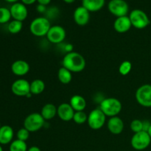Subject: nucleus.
Here are the masks:
<instances>
[{
    "mask_svg": "<svg viewBox=\"0 0 151 151\" xmlns=\"http://www.w3.org/2000/svg\"><path fill=\"white\" fill-rule=\"evenodd\" d=\"M62 65L71 72L78 73L85 69L86 60L82 55L72 51L65 55L62 60Z\"/></svg>",
    "mask_w": 151,
    "mask_h": 151,
    "instance_id": "f257e3e1",
    "label": "nucleus"
},
{
    "mask_svg": "<svg viewBox=\"0 0 151 151\" xmlns=\"http://www.w3.org/2000/svg\"><path fill=\"white\" fill-rule=\"evenodd\" d=\"M122 103L118 99L114 97H109L103 99L100 102L99 109L104 113L106 116H116L122 111Z\"/></svg>",
    "mask_w": 151,
    "mask_h": 151,
    "instance_id": "f03ea898",
    "label": "nucleus"
},
{
    "mask_svg": "<svg viewBox=\"0 0 151 151\" xmlns=\"http://www.w3.org/2000/svg\"><path fill=\"white\" fill-rule=\"evenodd\" d=\"M51 27L50 20L47 17H38L30 23L29 30L35 36L43 37L47 35Z\"/></svg>",
    "mask_w": 151,
    "mask_h": 151,
    "instance_id": "7ed1b4c3",
    "label": "nucleus"
},
{
    "mask_svg": "<svg viewBox=\"0 0 151 151\" xmlns=\"http://www.w3.org/2000/svg\"><path fill=\"white\" fill-rule=\"evenodd\" d=\"M129 19L132 26L139 29H145L150 23L147 15L143 10L139 9L132 10L129 14Z\"/></svg>",
    "mask_w": 151,
    "mask_h": 151,
    "instance_id": "20e7f679",
    "label": "nucleus"
},
{
    "mask_svg": "<svg viewBox=\"0 0 151 151\" xmlns=\"http://www.w3.org/2000/svg\"><path fill=\"white\" fill-rule=\"evenodd\" d=\"M45 120L41 113H32L28 115L24 121V128L29 132H36L44 125Z\"/></svg>",
    "mask_w": 151,
    "mask_h": 151,
    "instance_id": "39448f33",
    "label": "nucleus"
},
{
    "mask_svg": "<svg viewBox=\"0 0 151 151\" xmlns=\"http://www.w3.org/2000/svg\"><path fill=\"white\" fill-rule=\"evenodd\" d=\"M151 142V138L146 131L136 133L131 138V144L134 149L137 150H143L149 147Z\"/></svg>",
    "mask_w": 151,
    "mask_h": 151,
    "instance_id": "423d86ee",
    "label": "nucleus"
},
{
    "mask_svg": "<svg viewBox=\"0 0 151 151\" xmlns=\"http://www.w3.org/2000/svg\"><path fill=\"white\" fill-rule=\"evenodd\" d=\"M106 116L100 109H96L91 111L88 115V126L92 130H99L103 127L106 123Z\"/></svg>",
    "mask_w": 151,
    "mask_h": 151,
    "instance_id": "0eeeda50",
    "label": "nucleus"
},
{
    "mask_svg": "<svg viewBox=\"0 0 151 151\" xmlns=\"http://www.w3.org/2000/svg\"><path fill=\"white\" fill-rule=\"evenodd\" d=\"M136 99L140 106L151 108V85L145 84L139 87L136 91Z\"/></svg>",
    "mask_w": 151,
    "mask_h": 151,
    "instance_id": "6e6552de",
    "label": "nucleus"
},
{
    "mask_svg": "<svg viewBox=\"0 0 151 151\" xmlns=\"http://www.w3.org/2000/svg\"><path fill=\"white\" fill-rule=\"evenodd\" d=\"M109 12L116 17H122L128 15L129 6L125 0H111L108 4Z\"/></svg>",
    "mask_w": 151,
    "mask_h": 151,
    "instance_id": "1a4fd4ad",
    "label": "nucleus"
},
{
    "mask_svg": "<svg viewBox=\"0 0 151 151\" xmlns=\"http://www.w3.org/2000/svg\"><path fill=\"white\" fill-rule=\"evenodd\" d=\"M66 35V30L63 27L60 25H54L50 27L46 36L50 43L58 44L64 41Z\"/></svg>",
    "mask_w": 151,
    "mask_h": 151,
    "instance_id": "9d476101",
    "label": "nucleus"
},
{
    "mask_svg": "<svg viewBox=\"0 0 151 151\" xmlns=\"http://www.w3.org/2000/svg\"><path fill=\"white\" fill-rule=\"evenodd\" d=\"M11 91L18 97H26L30 93V83L25 79H18L12 83Z\"/></svg>",
    "mask_w": 151,
    "mask_h": 151,
    "instance_id": "9b49d317",
    "label": "nucleus"
},
{
    "mask_svg": "<svg viewBox=\"0 0 151 151\" xmlns=\"http://www.w3.org/2000/svg\"><path fill=\"white\" fill-rule=\"evenodd\" d=\"M11 16L14 20L23 22L27 19L28 15V10L25 4L23 3L16 2L13 4L10 9Z\"/></svg>",
    "mask_w": 151,
    "mask_h": 151,
    "instance_id": "f8f14e48",
    "label": "nucleus"
},
{
    "mask_svg": "<svg viewBox=\"0 0 151 151\" xmlns=\"http://www.w3.org/2000/svg\"><path fill=\"white\" fill-rule=\"evenodd\" d=\"M74 21L79 26H85L90 19V12L83 6H80L75 9L73 15Z\"/></svg>",
    "mask_w": 151,
    "mask_h": 151,
    "instance_id": "ddd939ff",
    "label": "nucleus"
},
{
    "mask_svg": "<svg viewBox=\"0 0 151 151\" xmlns=\"http://www.w3.org/2000/svg\"><path fill=\"white\" fill-rule=\"evenodd\" d=\"M75 112V110L72 109L70 104L66 103H61L57 109V115L61 120L64 122L72 120Z\"/></svg>",
    "mask_w": 151,
    "mask_h": 151,
    "instance_id": "4468645a",
    "label": "nucleus"
},
{
    "mask_svg": "<svg viewBox=\"0 0 151 151\" xmlns=\"http://www.w3.org/2000/svg\"><path fill=\"white\" fill-rule=\"evenodd\" d=\"M107 128L114 135L120 134L124 130V122L120 117L116 116L111 117L107 123Z\"/></svg>",
    "mask_w": 151,
    "mask_h": 151,
    "instance_id": "2eb2a0df",
    "label": "nucleus"
},
{
    "mask_svg": "<svg viewBox=\"0 0 151 151\" xmlns=\"http://www.w3.org/2000/svg\"><path fill=\"white\" fill-rule=\"evenodd\" d=\"M132 27L129 16H125L116 18L114 23V28L115 31L119 33H124L128 32Z\"/></svg>",
    "mask_w": 151,
    "mask_h": 151,
    "instance_id": "dca6fc26",
    "label": "nucleus"
},
{
    "mask_svg": "<svg viewBox=\"0 0 151 151\" xmlns=\"http://www.w3.org/2000/svg\"><path fill=\"white\" fill-rule=\"evenodd\" d=\"M11 71L15 75L24 76L29 71V64L23 60H17L11 65Z\"/></svg>",
    "mask_w": 151,
    "mask_h": 151,
    "instance_id": "f3484780",
    "label": "nucleus"
},
{
    "mask_svg": "<svg viewBox=\"0 0 151 151\" xmlns=\"http://www.w3.org/2000/svg\"><path fill=\"white\" fill-rule=\"evenodd\" d=\"M14 131L10 125H3L0 128V145H7L13 142Z\"/></svg>",
    "mask_w": 151,
    "mask_h": 151,
    "instance_id": "a211bd4d",
    "label": "nucleus"
},
{
    "mask_svg": "<svg viewBox=\"0 0 151 151\" xmlns=\"http://www.w3.org/2000/svg\"><path fill=\"white\" fill-rule=\"evenodd\" d=\"M69 104L75 111H82L86 107V101L85 98L79 94L72 96L70 99Z\"/></svg>",
    "mask_w": 151,
    "mask_h": 151,
    "instance_id": "6ab92c4d",
    "label": "nucleus"
},
{
    "mask_svg": "<svg viewBox=\"0 0 151 151\" xmlns=\"http://www.w3.org/2000/svg\"><path fill=\"white\" fill-rule=\"evenodd\" d=\"M105 1V0H83L82 6L89 12H97L103 8Z\"/></svg>",
    "mask_w": 151,
    "mask_h": 151,
    "instance_id": "aec40b11",
    "label": "nucleus"
},
{
    "mask_svg": "<svg viewBox=\"0 0 151 151\" xmlns=\"http://www.w3.org/2000/svg\"><path fill=\"white\" fill-rule=\"evenodd\" d=\"M58 108L52 103H47L43 106L41 109V114L44 119V120H50L53 119L57 115Z\"/></svg>",
    "mask_w": 151,
    "mask_h": 151,
    "instance_id": "412c9836",
    "label": "nucleus"
},
{
    "mask_svg": "<svg viewBox=\"0 0 151 151\" xmlns=\"http://www.w3.org/2000/svg\"><path fill=\"white\" fill-rule=\"evenodd\" d=\"M45 89V83L42 80L35 79L30 83V93L35 95L41 94Z\"/></svg>",
    "mask_w": 151,
    "mask_h": 151,
    "instance_id": "4be33fe9",
    "label": "nucleus"
},
{
    "mask_svg": "<svg viewBox=\"0 0 151 151\" xmlns=\"http://www.w3.org/2000/svg\"><path fill=\"white\" fill-rule=\"evenodd\" d=\"M58 78L59 81L63 84H69L72 81V75L70 71L64 68L63 66L60 67L58 72Z\"/></svg>",
    "mask_w": 151,
    "mask_h": 151,
    "instance_id": "5701e85b",
    "label": "nucleus"
},
{
    "mask_svg": "<svg viewBox=\"0 0 151 151\" xmlns=\"http://www.w3.org/2000/svg\"><path fill=\"white\" fill-rule=\"evenodd\" d=\"M10 151H27V145L26 142L16 139L10 145Z\"/></svg>",
    "mask_w": 151,
    "mask_h": 151,
    "instance_id": "b1692460",
    "label": "nucleus"
},
{
    "mask_svg": "<svg viewBox=\"0 0 151 151\" xmlns=\"http://www.w3.org/2000/svg\"><path fill=\"white\" fill-rule=\"evenodd\" d=\"M22 27H23V23H22V22L14 20V19H13V21H11V22L8 24L7 29H8V31L10 33L17 34L22 30Z\"/></svg>",
    "mask_w": 151,
    "mask_h": 151,
    "instance_id": "393cba45",
    "label": "nucleus"
},
{
    "mask_svg": "<svg viewBox=\"0 0 151 151\" xmlns=\"http://www.w3.org/2000/svg\"><path fill=\"white\" fill-rule=\"evenodd\" d=\"M72 120L78 125H82V124H84L85 122H87L88 116L83 111H75Z\"/></svg>",
    "mask_w": 151,
    "mask_h": 151,
    "instance_id": "a878e982",
    "label": "nucleus"
},
{
    "mask_svg": "<svg viewBox=\"0 0 151 151\" xmlns=\"http://www.w3.org/2000/svg\"><path fill=\"white\" fill-rule=\"evenodd\" d=\"M12 18L10 10L6 7H0V24L7 23Z\"/></svg>",
    "mask_w": 151,
    "mask_h": 151,
    "instance_id": "bb28decb",
    "label": "nucleus"
},
{
    "mask_svg": "<svg viewBox=\"0 0 151 151\" xmlns=\"http://www.w3.org/2000/svg\"><path fill=\"white\" fill-rule=\"evenodd\" d=\"M131 69H132V64L131 62L129 60H125L119 65V72L120 75L125 76L131 72Z\"/></svg>",
    "mask_w": 151,
    "mask_h": 151,
    "instance_id": "cd10ccee",
    "label": "nucleus"
},
{
    "mask_svg": "<svg viewBox=\"0 0 151 151\" xmlns=\"http://www.w3.org/2000/svg\"><path fill=\"white\" fill-rule=\"evenodd\" d=\"M131 129L134 134L143 131V121L140 119H134L131 122Z\"/></svg>",
    "mask_w": 151,
    "mask_h": 151,
    "instance_id": "c85d7f7f",
    "label": "nucleus"
},
{
    "mask_svg": "<svg viewBox=\"0 0 151 151\" xmlns=\"http://www.w3.org/2000/svg\"><path fill=\"white\" fill-rule=\"evenodd\" d=\"M29 131H27L25 128H20V129L18 131L17 134H16V137H17V139L22 140V141L26 142L27 140L29 139Z\"/></svg>",
    "mask_w": 151,
    "mask_h": 151,
    "instance_id": "c756f323",
    "label": "nucleus"
},
{
    "mask_svg": "<svg viewBox=\"0 0 151 151\" xmlns=\"http://www.w3.org/2000/svg\"><path fill=\"white\" fill-rule=\"evenodd\" d=\"M150 125H151V123L149 122V121H147V120L143 121V131L147 132V131H148V129H149V128L150 127Z\"/></svg>",
    "mask_w": 151,
    "mask_h": 151,
    "instance_id": "7c9ffc66",
    "label": "nucleus"
},
{
    "mask_svg": "<svg viewBox=\"0 0 151 151\" xmlns=\"http://www.w3.org/2000/svg\"><path fill=\"white\" fill-rule=\"evenodd\" d=\"M37 11H38V13H45V12L47 11L46 6L41 5V4H38V5L37 6Z\"/></svg>",
    "mask_w": 151,
    "mask_h": 151,
    "instance_id": "2f4dec72",
    "label": "nucleus"
},
{
    "mask_svg": "<svg viewBox=\"0 0 151 151\" xmlns=\"http://www.w3.org/2000/svg\"><path fill=\"white\" fill-rule=\"evenodd\" d=\"M37 1H38L39 4L47 6V4H49L51 2V0H37Z\"/></svg>",
    "mask_w": 151,
    "mask_h": 151,
    "instance_id": "473e14b6",
    "label": "nucleus"
},
{
    "mask_svg": "<svg viewBox=\"0 0 151 151\" xmlns=\"http://www.w3.org/2000/svg\"><path fill=\"white\" fill-rule=\"evenodd\" d=\"M37 0H22V2L25 5H30V4H34Z\"/></svg>",
    "mask_w": 151,
    "mask_h": 151,
    "instance_id": "72a5a7b5",
    "label": "nucleus"
},
{
    "mask_svg": "<svg viewBox=\"0 0 151 151\" xmlns=\"http://www.w3.org/2000/svg\"><path fill=\"white\" fill-rule=\"evenodd\" d=\"M27 151H41V149H40L38 147H37V146H32V147H30L29 149H28Z\"/></svg>",
    "mask_w": 151,
    "mask_h": 151,
    "instance_id": "f704fd0d",
    "label": "nucleus"
},
{
    "mask_svg": "<svg viewBox=\"0 0 151 151\" xmlns=\"http://www.w3.org/2000/svg\"><path fill=\"white\" fill-rule=\"evenodd\" d=\"M63 1H64V2L67 3V4H72V3H73L75 0H63Z\"/></svg>",
    "mask_w": 151,
    "mask_h": 151,
    "instance_id": "c9c22d12",
    "label": "nucleus"
},
{
    "mask_svg": "<svg viewBox=\"0 0 151 151\" xmlns=\"http://www.w3.org/2000/svg\"><path fill=\"white\" fill-rule=\"evenodd\" d=\"M6 1H7V2H10V3H13V4H14V3H16V1H18V0H5Z\"/></svg>",
    "mask_w": 151,
    "mask_h": 151,
    "instance_id": "e433bc0d",
    "label": "nucleus"
},
{
    "mask_svg": "<svg viewBox=\"0 0 151 151\" xmlns=\"http://www.w3.org/2000/svg\"><path fill=\"white\" fill-rule=\"evenodd\" d=\"M147 133H148L149 136H150V138H151V125H150V128H149L148 131H147Z\"/></svg>",
    "mask_w": 151,
    "mask_h": 151,
    "instance_id": "4c0bfd02",
    "label": "nucleus"
},
{
    "mask_svg": "<svg viewBox=\"0 0 151 151\" xmlns=\"http://www.w3.org/2000/svg\"><path fill=\"white\" fill-rule=\"evenodd\" d=\"M0 151H3L2 147H1V145H0Z\"/></svg>",
    "mask_w": 151,
    "mask_h": 151,
    "instance_id": "58836bf2",
    "label": "nucleus"
},
{
    "mask_svg": "<svg viewBox=\"0 0 151 151\" xmlns=\"http://www.w3.org/2000/svg\"><path fill=\"white\" fill-rule=\"evenodd\" d=\"M1 122H0V128H1Z\"/></svg>",
    "mask_w": 151,
    "mask_h": 151,
    "instance_id": "ea45409f",
    "label": "nucleus"
},
{
    "mask_svg": "<svg viewBox=\"0 0 151 151\" xmlns=\"http://www.w3.org/2000/svg\"><path fill=\"white\" fill-rule=\"evenodd\" d=\"M81 1H83V0H81Z\"/></svg>",
    "mask_w": 151,
    "mask_h": 151,
    "instance_id": "a19ab883",
    "label": "nucleus"
}]
</instances>
